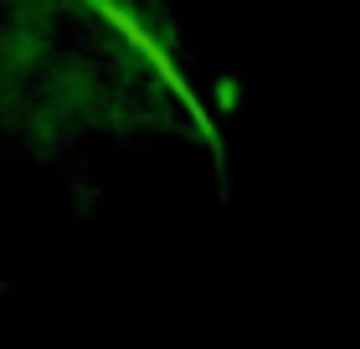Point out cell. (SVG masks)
<instances>
[{
	"label": "cell",
	"mask_w": 360,
	"mask_h": 349,
	"mask_svg": "<svg viewBox=\"0 0 360 349\" xmlns=\"http://www.w3.org/2000/svg\"><path fill=\"white\" fill-rule=\"evenodd\" d=\"M98 15H103V21H108V26H113V31H119V37H124V41L139 52V62H144V67H150V72H155V77L170 88V98L180 103V113L191 119V129H195V134H201L206 144H217V139H221V129H217V119L206 113L201 93H195L191 82H186V72L175 67V57H170L165 46H160V41H155V37H150V31H144V26H139L129 11H119V6H113V0H98Z\"/></svg>",
	"instance_id": "1"
}]
</instances>
